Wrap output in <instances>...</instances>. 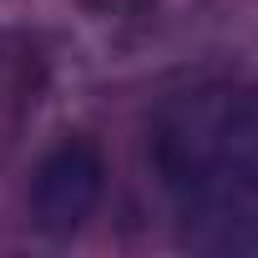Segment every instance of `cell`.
Returning a JSON list of instances; mask_svg holds the SVG:
<instances>
[{"mask_svg":"<svg viewBox=\"0 0 258 258\" xmlns=\"http://www.w3.org/2000/svg\"><path fill=\"white\" fill-rule=\"evenodd\" d=\"M101 157L91 142L81 137H66L61 147H51L31 177V223L51 238H66L76 233L91 208L101 203Z\"/></svg>","mask_w":258,"mask_h":258,"instance_id":"2","label":"cell"},{"mask_svg":"<svg viewBox=\"0 0 258 258\" xmlns=\"http://www.w3.org/2000/svg\"><path fill=\"white\" fill-rule=\"evenodd\" d=\"M157 162L187 213L213 223L258 218V86L203 91L167 111Z\"/></svg>","mask_w":258,"mask_h":258,"instance_id":"1","label":"cell"}]
</instances>
